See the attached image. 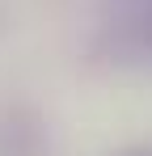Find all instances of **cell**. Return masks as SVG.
<instances>
[{
  "instance_id": "1",
  "label": "cell",
  "mask_w": 152,
  "mask_h": 156,
  "mask_svg": "<svg viewBox=\"0 0 152 156\" xmlns=\"http://www.w3.org/2000/svg\"><path fill=\"white\" fill-rule=\"evenodd\" d=\"M0 139H4L0 156H38L42 152V127H38L34 114H21V110H13L0 122Z\"/></svg>"
},
{
  "instance_id": "2",
  "label": "cell",
  "mask_w": 152,
  "mask_h": 156,
  "mask_svg": "<svg viewBox=\"0 0 152 156\" xmlns=\"http://www.w3.org/2000/svg\"><path fill=\"white\" fill-rule=\"evenodd\" d=\"M118 156H152V148H127V152H118Z\"/></svg>"
}]
</instances>
